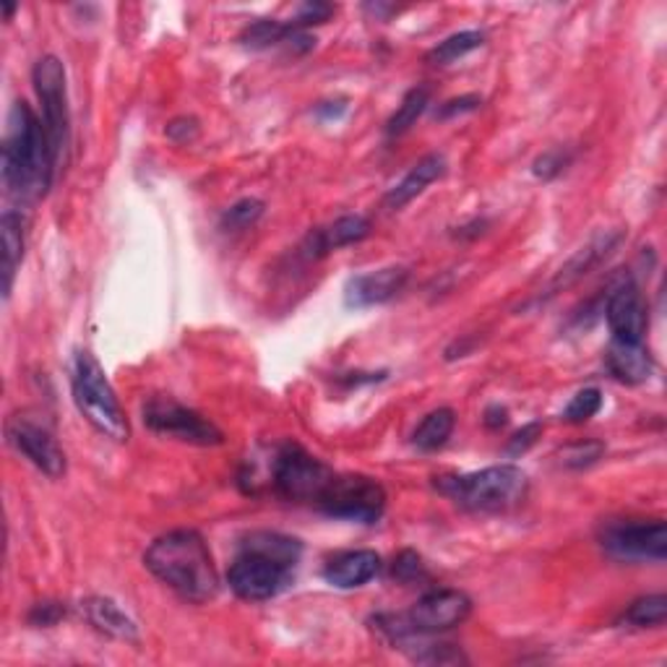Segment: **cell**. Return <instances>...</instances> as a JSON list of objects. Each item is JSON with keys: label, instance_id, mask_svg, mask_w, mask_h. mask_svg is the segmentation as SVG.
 Instances as JSON below:
<instances>
[{"label": "cell", "instance_id": "22", "mask_svg": "<svg viewBox=\"0 0 667 667\" xmlns=\"http://www.w3.org/2000/svg\"><path fill=\"white\" fill-rule=\"evenodd\" d=\"M454 425H457L454 410L449 408L433 410L431 415H425L423 423L418 425L415 435H412V443H415L420 451L441 449L443 443L451 439V433H454Z\"/></svg>", "mask_w": 667, "mask_h": 667}, {"label": "cell", "instance_id": "20", "mask_svg": "<svg viewBox=\"0 0 667 667\" xmlns=\"http://www.w3.org/2000/svg\"><path fill=\"white\" fill-rule=\"evenodd\" d=\"M605 363H608L612 379L628 383V386L647 381L651 375V367H655L649 350H644L641 344L628 342H612L608 355H605Z\"/></svg>", "mask_w": 667, "mask_h": 667}, {"label": "cell", "instance_id": "16", "mask_svg": "<svg viewBox=\"0 0 667 667\" xmlns=\"http://www.w3.org/2000/svg\"><path fill=\"white\" fill-rule=\"evenodd\" d=\"M379 571L381 558L375 550H347L326 563L324 579L336 589H357L375 579Z\"/></svg>", "mask_w": 667, "mask_h": 667}, {"label": "cell", "instance_id": "34", "mask_svg": "<svg viewBox=\"0 0 667 667\" xmlns=\"http://www.w3.org/2000/svg\"><path fill=\"white\" fill-rule=\"evenodd\" d=\"M540 435H542V425L540 423L524 425V428H521V431H517V433L511 435L509 447H506V454H509V457L524 454V451H529V449L534 447V443H538Z\"/></svg>", "mask_w": 667, "mask_h": 667}, {"label": "cell", "instance_id": "25", "mask_svg": "<svg viewBox=\"0 0 667 667\" xmlns=\"http://www.w3.org/2000/svg\"><path fill=\"white\" fill-rule=\"evenodd\" d=\"M293 35H295L293 24H282V21H274V19H261L256 24L243 29L241 42L251 50H266V48H274V45L290 42V37Z\"/></svg>", "mask_w": 667, "mask_h": 667}, {"label": "cell", "instance_id": "37", "mask_svg": "<svg viewBox=\"0 0 667 667\" xmlns=\"http://www.w3.org/2000/svg\"><path fill=\"white\" fill-rule=\"evenodd\" d=\"M63 616L66 608L60 602H40L29 612V620H32L35 626H56Z\"/></svg>", "mask_w": 667, "mask_h": 667}, {"label": "cell", "instance_id": "17", "mask_svg": "<svg viewBox=\"0 0 667 667\" xmlns=\"http://www.w3.org/2000/svg\"><path fill=\"white\" fill-rule=\"evenodd\" d=\"M367 235H371V222L360 217V214H347V217L336 219L334 225L311 233L303 251L308 258H321L336 248H344V245L365 241Z\"/></svg>", "mask_w": 667, "mask_h": 667}, {"label": "cell", "instance_id": "35", "mask_svg": "<svg viewBox=\"0 0 667 667\" xmlns=\"http://www.w3.org/2000/svg\"><path fill=\"white\" fill-rule=\"evenodd\" d=\"M167 139L178 141V144H190L198 139V120L196 118H188V115H183V118H175L167 122L165 128Z\"/></svg>", "mask_w": 667, "mask_h": 667}, {"label": "cell", "instance_id": "29", "mask_svg": "<svg viewBox=\"0 0 667 667\" xmlns=\"http://www.w3.org/2000/svg\"><path fill=\"white\" fill-rule=\"evenodd\" d=\"M602 454H605V447L600 441H579L561 451V462L569 467V470H585V467H592L595 462H600Z\"/></svg>", "mask_w": 667, "mask_h": 667}, {"label": "cell", "instance_id": "31", "mask_svg": "<svg viewBox=\"0 0 667 667\" xmlns=\"http://www.w3.org/2000/svg\"><path fill=\"white\" fill-rule=\"evenodd\" d=\"M569 165H571V151L563 149V147H556V149H548L546 155H540L538 159H534L532 170L540 180H553Z\"/></svg>", "mask_w": 667, "mask_h": 667}, {"label": "cell", "instance_id": "40", "mask_svg": "<svg viewBox=\"0 0 667 667\" xmlns=\"http://www.w3.org/2000/svg\"><path fill=\"white\" fill-rule=\"evenodd\" d=\"M13 11H17V6H11V3H6V6H3V13H6V19H9Z\"/></svg>", "mask_w": 667, "mask_h": 667}, {"label": "cell", "instance_id": "32", "mask_svg": "<svg viewBox=\"0 0 667 667\" xmlns=\"http://www.w3.org/2000/svg\"><path fill=\"white\" fill-rule=\"evenodd\" d=\"M415 663L420 665H467L470 659L462 655V649H457L454 644H431L423 651H418Z\"/></svg>", "mask_w": 667, "mask_h": 667}, {"label": "cell", "instance_id": "3", "mask_svg": "<svg viewBox=\"0 0 667 667\" xmlns=\"http://www.w3.org/2000/svg\"><path fill=\"white\" fill-rule=\"evenodd\" d=\"M435 488L467 511L501 513L524 503L529 493V480L519 467L496 464L472 474L439 478Z\"/></svg>", "mask_w": 667, "mask_h": 667}, {"label": "cell", "instance_id": "1", "mask_svg": "<svg viewBox=\"0 0 667 667\" xmlns=\"http://www.w3.org/2000/svg\"><path fill=\"white\" fill-rule=\"evenodd\" d=\"M48 130L27 102H13L3 136V186L21 204L40 202L56 173Z\"/></svg>", "mask_w": 667, "mask_h": 667}, {"label": "cell", "instance_id": "28", "mask_svg": "<svg viewBox=\"0 0 667 667\" xmlns=\"http://www.w3.org/2000/svg\"><path fill=\"white\" fill-rule=\"evenodd\" d=\"M600 408H602V391L595 386L581 389L579 394L573 396L569 404H566L563 420L571 425H581V423H587V420H592L597 412H600Z\"/></svg>", "mask_w": 667, "mask_h": 667}, {"label": "cell", "instance_id": "18", "mask_svg": "<svg viewBox=\"0 0 667 667\" xmlns=\"http://www.w3.org/2000/svg\"><path fill=\"white\" fill-rule=\"evenodd\" d=\"M81 610L99 634L128 644L139 641V628H136L130 616H126V610L115 600H110V597H87V600L81 602Z\"/></svg>", "mask_w": 667, "mask_h": 667}, {"label": "cell", "instance_id": "14", "mask_svg": "<svg viewBox=\"0 0 667 667\" xmlns=\"http://www.w3.org/2000/svg\"><path fill=\"white\" fill-rule=\"evenodd\" d=\"M6 435H9L11 447L17 449L19 454H24L37 470L45 472L52 480L63 478L66 454L63 449H60V443L52 439V433H48L37 423H29V420L13 418L9 428H6Z\"/></svg>", "mask_w": 667, "mask_h": 667}, {"label": "cell", "instance_id": "33", "mask_svg": "<svg viewBox=\"0 0 667 667\" xmlns=\"http://www.w3.org/2000/svg\"><path fill=\"white\" fill-rule=\"evenodd\" d=\"M332 13H334V6L318 3V0H313V3L301 6V11H297V17L293 21H290V24H293L295 29H301V32H303L305 27L324 24V21L332 19Z\"/></svg>", "mask_w": 667, "mask_h": 667}, {"label": "cell", "instance_id": "12", "mask_svg": "<svg viewBox=\"0 0 667 667\" xmlns=\"http://www.w3.org/2000/svg\"><path fill=\"white\" fill-rule=\"evenodd\" d=\"M605 318H608L612 342L641 344L649 326V311L634 279L618 282L610 290L608 303H605Z\"/></svg>", "mask_w": 667, "mask_h": 667}, {"label": "cell", "instance_id": "23", "mask_svg": "<svg viewBox=\"0 0 667 667\" xmlns=\"http://www.w3.org/2000/svg\"><path fill=\"white\" fill-rule=\"evenodd\" d=\"M482 45H485V35L478 32V29H467V32H457V35L447 37V40L439 42L431 52H428V63H433V66L457 63L459 58L470 56V52L482 48Z\"/></svg>", "mask_w": 667, "mask_h": 667}, {"label": "cell", "instance_id": "5", "mask_svg": "<svg viewBox=\"0 0 667 667\" xmlns=\"http://www.w3.org/2000/svg\"><path fill=\"white\" fill-rule=\"evenodd\" d=\"M472 612V600L459 589H435L412 605L402 616H381L379 628L394 641L420 634H439L462 626Z\"/></svg>", "mask_w": 667, "mask_h": 667}, {"label": "cell", "instance_id": "4", "mask_svg": "<svg viewBox=\"0 0 667 667\" xmlns=\"http://www.w3.org/2000/svg\"><path fill=\"white\" fill-rule=\"evenodd\" d=\"M73 399L84 420L110 441H128L130 428L115 389L91 352H79L73 365Z\"/></svg>", "mask_w": 667, "mask_h": 667}, {"label": "cell", "instance_id": "30", "mask_svg": "<svg viewBox=\"0 0 667 667\" xmlns=\"http://www.w3.org/2000/svg\"><path fill=\"white\" fill-rule=\"evenodd\" d=\"M391 577L402 581V585H412V581L425 579L428 573L423 558H420L415 550H402V553L394 558V566H391Z\"/></svg>", "mask_w": 667, "mask_h": 667}, {"label": "cell", "instance_id": "2", "mask_svg": "<svg viewBox=\"0 0 667 667\" xmlns=\"http://www.w3.org/2000/svg\"><path fill=\"white\" fill-rule=\"evenodd\" d=\"M147 569L188 602H209L219 592L212 550L196 529H175L151 542L144 556Z\"/></svg>", "mask_w": 667, "mask_h": 667}, {"label": "cell", "instance_id": "9", "mask_svg": "<svg viewBox=\"0 0 667 667\" xmlns=\"http://www.w3.org/2000/svg\"><path fill=\"white\" fill-rule=\"evenodd\" d=\"M32 81L42 105V122L48 130V139L60 165V157L68 147V134H71V112H68V89H66V68L56 56H45L37 60Z\"/></svg>", "mask_w": 667, "mask_h": 667}, {"label": "cell", "instance_id": "15", "mask_svg": "<svg viewBox=\"0 0 667 667\" xmlns=\"http://www.w3.org/2000/svg\"><path fill=\"white\" fill-rule=\"evenodd\" d=\"M410 282L408 266H383L379 272H367L352 277L344 285V305L347 308L363 311L373 305H383L402 293Z\"/></svg>", "mask_w": 667, "mask_h": 667}, {"label": "cell", "instance_id": "38", "mask_svg": "<svg viewBox=\"0 0 667 667\" xmlns=\"http://www.w3.org/2000/svg\"><path fill=\"white\" fill-rule=\"evenodd\" d=\"M506 423H509V410L501 408V404H490L485 410V425L490 431H501Z\"/></svg>", "mask_w": 667, "mask_h": 667}, {"label": "cell", "instance_id": "24", "mask_svg": "<svg viewBox=\"0 0 667 667\" xmlns=\"http://www.w3.org/2000/svg\"><path fill=\"white\" fill-rule=\"evenodd\" d=\"M428 102H431V89H428V87L410 89L408 95H404L402 105L396 107V112L391 115L389 122H386V134L391 136V139H394V136L408 134V130L418 122L420 115L425 112Z\"/></svg>", "mask_w": 667, "mask_h": 667}, {"label": "cell", "instance_id": "26", "mask_svg": "<svg viewBox=\"0 0 667 667\" xmlns=\"http://www.w3.org/2000/svg\"><path fill=\"white\" fill-rule=\"evenodd\" d=\"M667 618V597L665 595H649L636 600L631 608L624 612L620 624H628L634 628H657L663 626Z\"/></svg>", "mask_w": 667, "mask_h": 667}, {"label": "cell", "instance_id": "21", "mask_svg": "<svg viewBox=\"0 0 667 667\" xmlns=\"http://www.w3.org/2000/svg\"><path fill=\"white\" fill-rule=\"evenodd\" d=\"M0 237H3V297H11L13 279L24 258V217L19 212H6L0 219Z\"/></svg>", "mask_w": 667, "mask_h": 667}, {"label": "cell", "instance_id": "36", "mask_svg": "<svg viewBox=\"0 0 667 667\" xmlns=\"http://www.w3.org/2000/svg\"><path fill=\"white\" fill-rule=\"evenodd\" d=\"M482 99L478 95H464V97H457V99H449V102L441 105V110L435 112V118L447 120V118H454V115H462V112H472L478 110Z\"/></svg>", "mask_w": 667, "mask_h": 667}, {"label": "cell", "instance_id": "10", "mask_svg": "<svg viewBox=\"0 0 667 667\" xmlns=\"http://www.w3.org/2000/svg\"><path fill=\"white\" fill-rule=\"evenodd\" d=\"M144 423L149 431L183 443H194V447H219L225 441V435L212 420L198 415L196 410L183 408L170 396H151L144 404Z\"/></svg>", "mask_w": 667, "mask_h": 667}, {"label": "cell", "instance_id": "6", "mask_svg": "<svg viewBox=\"0 0 667 667\" xmlns=\"http://www.w3.org/2000/svg\"><path fill=\"white\" fill-rule=\"evenodd\" d=\"M295 579V566L264 550L241 546V556L227 571V585L241 600L264 602L290 589Z\"/></svg>", "mask_w": 667, "mask_h": 667}, {"label": "cell", "instance_id": "8", "mask_svg": "<svg viewBox=\"0 0 667 667\" xmlns=\"http://www.w3.org/2000/svg\"><path fill=\"white\" fill-rule=\"evenodd\" d=\"M318 509L332 519L375 524L386 509V490L379 480L365 474H334L326 493L321 496Z\"/></svg>", "mask_w": 667, "mask_h": 667}, {"label": "cell", "instance_id": "11", "mask_svg": "<svg viewBox=\"0 0 667 667\" xmlns=\"http://www.w3.org/2000/svg\"><path fill=\"white\" fill-rule=\"evenodd\" d=\"M602 548L620 561H655L667 558V527L663 519L612 521L602 529Z\"/></svg>", "mask_w": 667, "mask_h": 667}, {"label": "cell", "instance_id": "19", "mask_svg": "<svg viewBox=\"0 0 667 667\" xmlns=\"http://www.w3.org/2000/svg\"><path fill=\"white\" fill-rule=\"evenodd\" d=\"M443 173H447V157L443 155L423 157L418 165H412V170L404 175L394 188L389 190L386 198H383V204H386V209L391 212L402 209V206H408L412 202V198L423 194L431 183L439 180Z\"/></svg>", "mask_w": 667, "mask_h": 667}, {"label": "cell", "instance_id": "39", "mask_svg": "<svg viewBox=\"0 0 667 667\" xmlns=\"http://www.w3.org/2000/svg\"><path fill=\"white\" fill-rule=\"evenodd\" d=\"M347 112V105L342 102H324V105H318L316 107V115L321 120H336V118H342V115Z\"/></svg>", "mask_w": 667, "mask_h": 667}, {"label": "cell", "instance_id": "13", "mask_svg": "<svg viewBox=\"0 0 667 667\" xmlns=\"http://www.w3.org/2000/svg\"><path fill=\"white\" fill-rule=\"evenodd\" d=\"M624 229H600V233L589 237V241L581 245V248L573 253V256L566 261L553 274V279L548 282L546 287V297H553L558 293H563V290H569L587 277V274H592L597 266L605 264L612 253L618 251V245L624 243Z\"/></svg>", "mask_w": 667, "mask_h": 667}, {"label": "cell", "instance_id": "27", "mask_svg": "<svg viewBox=\"0 0 667 667\" xmlns=\"http://www.w3.org/2000/svg\"><path fill=\"white\" fill-rule=\"evenodd\" d=\"M261 217H264V202H258V198H243V202L233 204L222 214L219 227L225 229V233H243V229H251L256 225Z\"/></svg>", "mask_w": 667, "mask_h": 667}, {"label": "cell", "instance_id": "7", "mask_svg": "<svg viewBox=\"0 0 667 667\" xmlns=\"http://www.w3.org/2000/svg\"><path fill=\"white\" fill-rule=\"evenodd\" d=\"M334 470L301 447H282L272 464V485L295 503H316L326 493Z\"/></svg>", "mask_w": 667, "mask_h": 667}]
</instances>
